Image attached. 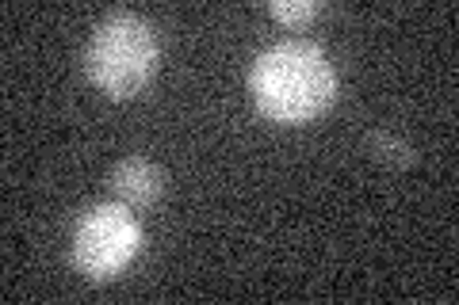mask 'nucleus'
Wrapping results in <instances>:
<instances>
[{
    "label": "nucleus",
    "instance_id": "f257e3e1",
    "mask_svg": "<svg viewBox=\"0 0 459 305\" xmlns=\"http://www.w3.org/2000/svg\"><path fill=\"white\" fill-rule=\"evenodd\" d=\"M256 111L272 123H310L337 99V69L314 42H276L249 69Z\"/></svg>",
    "mask_w": 459,
    "mask_h": 305
},
{
    "label": "nucleus",
    "instance_id": "f03ea898",
    "mask_svg": "<svg viewBox=\"0 0 459 305\" xmlns=\"http://www.w3.org/2000/svg\"><path fill=\"white\" fill-rule=\"evenodd\" d=\"M157 62H161V42L153 23L126 8L100 20L84 50V72L111 99L138 96L153 80Z\"/></svg>",
    "mask_w": 459,
    "mask_h": 305
},
{
    "label": "nucleus",
    "instance_id": "7ed1b4c3",
    "mask_svg": "<svg viewBox=\"0 0 459 305\" xmlns=\"http://www.w3.org/2000/svg\"><path fill=\"white\" fill-rule=\"evenodd\" d=\"M142 244H146V233H142L134 207H126V202H96L74 225L69 264H74L84 279L108 283L123 267L134 264Z\"/></svg>",
    "mask_w": 459,
    "mask_h": 305
},
{
    "label": "nucleus",
    "instance_id": "20e7f679",
    "mask_svg": "<svg viewBox=\"0 0 459 305\" xmlns=\"http://www.w3.org/2000/svg\"><path fill=\"white\" fill-rule=\"evenodd\" d=\"M165 187H169L165 172L153 161H146V157H123V161L111 168V191L119 195V202H126V207H134V210H146L153 202H161Z\"/></svg>",
    "mask_w": 459,
    "mask_h": 305
},
{
    "label": "nucleus",
    "instance_id": "39448f33",
    "mask_svg": "<svg viewBox=\"0 0 459 305\" xmlns=\"http://www.w3.org/2000/svg\"><path fill=\"white\" fill-rule=\"evenodd\" d=\"M371 161H383V165H394V168H413L418 165V149L406 141L391 134V130H371V134L364 138Z\"/></svg>",
    "mask_w": 459,
    "mask_h": 305
},
{
    "label": "nucleus",
    "instance_id": "423d86ee",
    "mask_svg": "<svg viewBox=\"0 0 459 305\" xmlns=\"http://www.w3.org/2000/svg\"><path fill=\"white\" fill-rule=\"evenodd\" d=\"M318 12H322L318 0H272V4H268V16H272V20L291 23V27L310 23L314 16H318Z\"/></svg>",
    "mask_w": 459,
    "mask_h": 305
}]
</instances>
